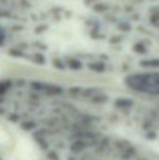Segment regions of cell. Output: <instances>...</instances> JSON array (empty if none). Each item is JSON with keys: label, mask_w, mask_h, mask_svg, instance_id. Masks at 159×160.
I'll return each instance as SVG.
<instances>
[{"label": "cell", "mask_w": 159, "mask_h": 160, "mask_svg": "<svg viewBox=\"0 0 159 160\" xmlns=\"http://www.w3.org/2000/svg\"><path fill=\"white\" fill-rule=\"evenodd\" d=\"M3 119L45 160H159V103L96 88L31 83Z\"/></svg>", "instance_id": "1"}]
</instances>
